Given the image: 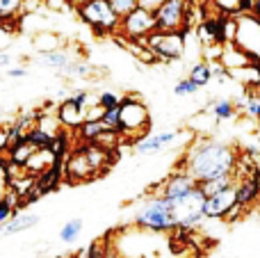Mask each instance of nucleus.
<instances>
[{"instance_id":"f257e3e1","label":"nucleus","mask_w":260,"mask_h":258,"mask_svg":"<svg viewBox=\"0 0 260 258\" xmlns=\"http://www.w3.org/2000/svg\"><path fill=\"white\" fill-rule=\"evenodd\" d=\"M235 163H238V153L231 144L217 140H199L197 144L189 146L185 155V172L197 183H206L233 174Z\"/></svg>"},{"instance_id":"f03ea898","label":"nucleus","mask_w":260,"mask_h":258,"mask_svg":"<svg viewBox=\"0 0 260 258\" xmlns=\"http://www.w3.org/2000/svg\"><path fill=\"white\" fill-rule=\"evenodd\" d=\"M151 128V112L148 105L139 96H126L119 103V126L117 133L121 140H142Z\"/></svg>"},{"instance_id":"7ed1b4c3","label":"nucleus","mask_w":260,"mask_h":258,"mask_svg":"<svg viewBox=\"0 0 260 258\" xmlns=\"http://www.w3.org/2000/svg\"><path fill=\"white\" fill-rule=\"evenodd\" d=\"M135 224L139 229H144V231H153V233H167L176 229L169 204L160 195L139 204L137 213H135Z\"/></svg>"},{"instance_id":"20e7f679","label":"nucleus","mask_w":260,"mask_h":258,"mask_svg":"<svg viewBox=\"0 0 260 258\" xmlns=\"http://www.w3.org/2000/svg\"><path fill=\"white\" fill-rule=\"evenodd\" d=\"M76 12L96 35H117L121 18L110 7V0H85L76 5Z\"/></svg>"},{"instance_id":"39448f33","label":"nucleus","mask_w":260,"mask_h":258,"mask_svg":"<svg viewBox=\"0 0 260 258\" xmlns=\"http://www.w3.org/2000/svg\"><path fill=\"white\" fill-rule=\"evenodd\" d=\"M137 44H142L148 53H153V57L162 59V62H176V59L185 57V32L155 30Z\"/></svg>"},{"instance_id":"423d86ee","label":"nucleus","mask_w":260,"mask_h":258,"mask_svg":"<svg viewBox=\"0 0 260 258\" xmlns=\"http://www.w3.org/2000/svg\"><path fill=\"white\" fill-rule=\"evenodd\" d=\"M203 201H206V195L201 192V187H194L189 195L180 197L178 201L169 204L171 215H174L176 229H183V231H189V229H197L199 224L203 222Z\"/></svg>"},{"instance_id":"0eeeda50","label":"nucleus","mask_w":260,"mask_h":258,"mask_svg":"<svg viewBox=\"0 0 260 258\" xmlns=\"http://www.w3.org/2000/svg\"><path fill=\"white\" fill-rule=\"evenodd\" d=\"M189 12H192V0H162L155 7V23L157 30L165 32H185L189 30Z\"/></svg>"},{"instance_id":"6e6552de","label":"nucleus","mask_w":260,"mask_h":258,"mask_svg":"<svg viewBox=\"0 0 260 258\" xmlns=\"http://www.w3.org/2000/svg\"><path fill=\"white\" fill-rule=\"evenodd\" d=\"M233 44L251 57V62H260V18L253 14H238L235 16V37Z\"/></svg>"},{"instance_id":"1a4fd4ad","label":"nucleus","mask_w":260,"mask_h":258,"mask_svg":"<svg viewBox=\"0 0 260 258\" xmlns=\"http://www.w3.org/2000/svg\"><path fill=\"white\" fill-rule=\"evenodd\" d=\"M157 30V23H155V14L151 9H144V7H137L123 16L119 21V30L117 35L121 39H128V41H142L144 37H148L151 32Z\"/></svg>"},{"instance_id":"9d476101","label":"nucleus","mask_w":260,"mask_h":258,"mask_svg":"<svg viewBox=\"0 0 260 258\" xmlns=\"http://www.w3.org/2000/svg\"><path fill=\"white\" fill-rule=\"evenodd\" d=\"M235 204H238L235 185H229L226 190L206 197V201H203V217L206 219H224L226 213H229Z\"/></svg>"},{"instance_id":"9b49d317","label":"nucleus","mask_w":260,"mask_h":258,"mask_svg":"<svg viewBox=\"0 0 260 258\" xmlns=\"http://www.w3.org/2000/svg\"><path fill=\"white\" fill-rule=\"evenodd\" d=\"M183 135L180 131H160V133H146L142 140L135 142V153L137 155H157L171 146L178 137Z\"/></svg>"},{"instance_id":"f8f14e48","label":"nucleus","mask_w":260,"mask_h":258,"mask_svg":"<svg viewBox=\"0 0 260 258\" xmlns=\"http://www.w3.org/2000/svg\"><path fill=\"white\" fill-rule=\"evenodd\" d=\"M199 183L194 181L192 176H189L185 169H180V172H176V174H171L169 178H167L165 183H162V187H160V197L167 201V204H174V201H178L180 197H185V195H189V192L197 187Z\"/></svg>"},{"instance_id":"ddd939ff","label":"nucleus","mask_w":260,"mask_h":258,"mask_svg":"<svg viewBox=\"0 0 260 258\" xmlns=\"http://www.w3.org/2000/svg\"><path fill=\"white\" fill-rule=\"evenodd\" d=\"M64 176H67L69 183H87V181H91V178H96V172L89 165V160H87L82 146L69 155L67 167H64Z\"/></svg>"},{"instance_id":"4468645a","label":"nucleus","mask_w":260,"mask_h":258,"mask_svg":"<svg viewBox=\"0 0 260 258\" xmlns=\"http://www.w3.org/2000/svg\"><path fill=\"white\" fill-rule=\"evenodd\" d=\"M55 119H57V123L64 128H80L82 123H85V108H80V105H76L73 101L64 99L62 103L57 105V110H55Z\"/></svg>"},{"instance_id":"2eb2a0df","label":"nucleus","mask_w":260,"mask_h":258,"mask_svg":"<svg viewBox=\"0 0 260 258\" xmlns=\"http://www.w3.org/2000/svg\"><path fill=\"white\" fill-rule=\"evenodd\" d=\"M39 224V217L35 213H27V210H18V213L12 215L9 222H5L0 227V238H9V236H16V233H25L30 229H35Z\"/></svg>"},{"instance_id":"dca6fc26","label":"nucleus","mask_w":260,"mask_h":258,"mask_svg":"<svg viewBox=\"0 0 260 258\" xmlns=\"http://www.w3.org/2000/svg\"><path fill=\"white\" fill-rule=\"evenodd\" d=\"M57 163H59V160L55 158L50 149H37L35 153L30 155V160L23 165V172H25L27 176H35L37 178V176H41V174H46L48 169H53Z\"/></svg>"},{"instance_id":"f3484780","label":"nucleus","mask_w":260,"mask_h":258,"mask_svg":"<svg viewBox=\"0 0 260 258\" xmlns=\"http://www.w3.org/2000/svg\"><path fill=\"white\" fill-rule=\"evenodd\" d=\"M71 59H73V55L62 46V48L50 50V53H39L35 62L39 64V67L50 69V71H55V73H62L64 69L69 67V62H71Z\"/></svg>"},{"instance_id":"a211bd4d","label":"nucleus","mask_w":260,"mask_h":258,"mask_svg":"<svg viewBox=\"0 0 260 258\" xmlns=\"http://www.w3.org/2000/svg\"><path fill=\"white\" fill-rule=\"evenodd\" d=\"M235 195H238V204L242 206V208L251 206L253 201L258 199V195H260V183H258L256 174H251V176H244V178H240V181H235Z\"/></svg>"},{"instance_id":"6ab92c4d","label":"nucleus","mask_w":260,"mask_h":258,"mask_svg":"<svg viewBox=\"0 0 260 258\" xmlns=\"http://www.w3.org/2000/svg\"><path fill=\"white\" fill-rule=\"evenodd\" d=\"M219 62L224 64V67L229 69V71H235V69L249 67V64H251V57H249V55H244L235 44H226V46H224V50H221Z\"/></svg>"},{"instance_id":"aec40b11","label":"nucleus","mask_w":260,"mask_h":258,"mask_svg":"<svg viewBox=\"0 0 260 258\" xmlns=\"http://www.w3.org/2000/svg\"><path fill=\"white\" fill-rule=\"evenodd\" d=\"M18 204H21V197H18L12 187H7V190L3 192V197H0V227H3L5 222H9L14 213L21 210Z\"/></svg>"},{"instance_id":"412c9836","label":"nucleus","mask_w":260,"mask_h":258,"mask_svg":"<svg viewBox=\"0 0 260 258\" xmlns=\"http://www.w3.org/2000/svg\"><path fill=\"white\" fill-rule=\"evenodd\" d=\"M235 114H238L235 101H231V99H217V101H212L210 117L215 119L217 123H221V121H231V119H235Z\"/></svg>"},{"instance_id":"4be33fe9","label":"nucleus","mask_w":260,"mask_h":258,"mask_svg":"<svg viewBox=\"0 0 260 258\" xmlns=\"http://www.w3.org/2000/svg\"><path fill=\"white\" fill-rule=\"evenodd\" d=\"M187 78L199 87V89H201V87H206V85H210V82H212V69H210V62H208V59H201V62H197L192 69H189Z\"/></svg>"},{"instance_id":"5701e85b","label":"nucleus","mask_w":260,"mask_h":258,"mask_svg":"<svg viewBox=\"0 0 260 258\" xmlns=\"http://www.w3.org/2000/svg\"><path fill=\"white\" fill-rule=\"evenodd\" d=\"M23 0H0V27H7L9 21H16L21 16Z\"/></svg>"},{"instance_id":"b1692460","label":"nucleus","mask_w":260,"mask_h":258,"mask_svg":"<svg viewBox=\"0 0 260 258\" xmlns=\"http://www.w3.org/2000/svg\"><path fill=\"white\" fill-rule=\"evenodd\" d=\"M212 14L219 16H238L244 12V0H210Z\"/></svg>"},{"instance_id":"393cba45","label":"nucleus","mask_w":260,"mask_h":258,"mask_svg":"<svg viewBox=\"0 0 260 258\" xmlns=\"http://www.w3.org/2000/svg\"><path fill=\"white\" fill-rule=\"evenodd\" d=\"M37 151V146L35 144H30L27 140H23L21 144H16V146H9V163H14V165H18V167H23V165L30 160V155Z\"/></svg>"},{"instance_id":"a878e982","label":"nucleus","mask_w":260,"mask_h":258,"mask_svg":"<svg viewBox=\"0 0 260 258\" xmlns=\"http://www.w3.org/2000/svg\"><path fill=\"white\" fill-rule=\"evenodd\" d=\"M32 44H35V48L39 50V53H50V50L62 48L64 41H62V37L53 35V32H41V35L35 37V41H32Z\"/></svg>"},{"instance_id":"bb28decb","label":"nucleus","mask_w":260,"mask_h":258,"mask_svg":"<svg viewBox=\"0 0 260 258\" xmlns=\"http://www.w3.org/2000/svg\"><path fill=\"white\" fill-rule=\"evenodd\" d=\"M229 185H235V176H233V174H229V176H219V178H212V181H206V183H199V187H201V192L206 197L226 190Z\"/></svg>"},{"instance_id":"cd10ccee","label":"nucleus","mask_w":260,"mask_h":258,"mask_svg":"<svg viewBox=\"0 0 260 258\" xmlns=\"http://www.w3.org/2000/svg\"><path fill=\"white\" fill-rule=\"evenodd\" d=\"M82 227H85V224H82L80 217L69 219V222L59 229V240L62 242H76L78 238H80V233H82Z\"/></svg>"},{"instance_id":"c85d7f7f","label":"nucleus","mask_w":260,"mask_h":258,"mask_svg":"<svg viewBox=\"0 0 260 258\" xmlns=\"http://www.w3.org/2000/svg\"><path fill=\"white\" fill-rule=\"evenodd\" d=\"M103 131H105L103 121H85L80 128H78V133H80V140H82V142H94Z\"/></svg>"},{"instance_id":"c756f323","label":"nucleus","mask_w":260,"mask_h":258,"mask_svg":"<svg viewBox=\"0 0 260 258\" xmlns=\"http://www.w3.org/2000/svg\"><path fill=\"white\" fill-rule=\"evenodd\" d=\"M119 140H121V135H119L117 131H110V128H105V131L94 140V144L101 146L103 151H112L114 146L119 144Z\"/></svg>"},{"instance_id":"7c9ffc66","label":"nucleus","mask_w":260,"mask_h":258,"mask_svg":"<svg viewBox=\"0 0 260 258\" xmlns=\"http://www.w3.org/2000/svg\"><path fill=\"white\" fill-rule=\"evenodd\" d=\"M110 7L114 9V14H117L119 18L128 16L133 9L139 7V0H110Z\"/></svg>"},{"instance_id":"2f4dec72","label":"nucleus","mask_w":260,"mask_h":258,"mask_svg":"<svg viewBox=\"0 0 260 258\" xmlns=\"http://www.w3.org/2000/svg\"><path fill=\"white\" fill-rule=\"evenodd\" d=\"M197 91H199V87L194 85L189 78H180V80L174 85V94L178 96V99H185V96H194Z\"/></svg>"},{"instance_id":"473e14b6","label":"nucleus","mask_w":260,"mask_h":258,"mask_svg":"<svg viewBox=\"0 0 260 258\" xmlns=\"http://www.w3.org/2000/svg\"><path fill=\"white\" fill-rule=\"evenodd\" d=\"M96 103H99L103 110H108V108H117V105L121 103V96L114 94V91H101L99 99H96Z\"/></svg>"},{"instance_id":"72a5a7b5","label":"nucleus","mask_w":260,"mask_h":258,"mask_svg":"<svg viewBox=\"0 0 260 258\" xmlns=\"http://www.w3.org/2000/svg\"><path fill=\"white\" fill-rule=\"evenodd\" d=\"M101 121H103L105 128H110V131H117V126H119V105H117V108H108V110H105Z\"/></svg>"},{"instance_id":"f704fd0d","label":"nucleus","mask_w":260,"mask_h":258,"mask_svg":"<svg viewBox=\"0 0 260 258\" xmlns=\"http://www.w3.org/2000/svg\"><path fill=\"white\" fill-rule=\"evenodd\" d=\"M69 101H73V103L80 105V108H87V105L91 103V94L87 89H73L71 94H69Z\"/></svg>"},{"instance_id":"c9c22d12","label":"nucleus","mask_w":260,"mask_h":258,"mask_svg":"<svg viewBox=\"0 0 260 258\" xmlns=\"http://www.w3.org/2000/svg\"><path fill=\"white\" fill-rule=\"evenodd\" d=\"M5 76H7V78H14V80H18V78L27 76V69H25V67H9V69H5Z\"/></svg>"},{"instance_id":"e433bc0d","label":"nucleus","mask_w":260,"mask_h":258,"mask_svg":"<svg viewBox=\"0 0 260 258\" xmlns=\"http://www.w3.org/2000/svg\"><path fill=\"white\" fill-rule=\"evenodd\" d=\"M39 5H41V0H23L21 14H32V12H37V9H39Z\"/></svg>"},{"instance_id":"4c0bfd02","label":"nucleus","mask_w":260,"mask_h":258,"mask_svg":"<svg viewBox=\"0 0 260 258\" xmlns=\"http://www.w3.org/2000/svg\"><path fill=\"white\" fill-rule=\"evenodd\" d=\"M12 62H14L12 53H9V50H0V69H9Z\"/></svg>"},{"instance_id":"58836bf2","label":"nucleus","mask_w":260,"mask_h":258,"mask_svg":"<svg viewBox=\"0 0 260 258\" xmlns=\"http://www.w3.org/2000/svg\"><path fill=\"white\" fill-rule=\"evenodd\" d=\"M46 5H48L50 9H59V12H64V9L69 7V0H46Z\"/></svg>"},{"instance_id":"ea45409f","label":"nucleus","mask_w":260,"mask_h":258,"mask_svg":"<svg viewBox=\"0 0 260 258\" xmlns=\"http://www.w3.org/2000/svg\"><path fill=\"white\" fill-rule=\"evenodd\" d=\"M162 0H139V7H144V9H151V12H155V7L160 5Z\"/></svg>"},{"instance_id":"a19ab883","label":"nucleus","mask_w":260,"mask_h":258,"mask_svg":"<svg viewBox=\"0 0 260 258\" xmlns=\"http://www.w3.org/2000/svg\"><path fill=\"white\" fill-rule=\"evenodd\" d=\"M103 258H121V256H119V254H117V251L108 249V251H105V256H103Z\"/></svg>"},{"instance_id":"79ce46f5","label":"nucleus","mask_w":260,"mask_h":258,"mask_svg":"<svg viewBox=\"0 0 260 258\" xmlns=\"http://www.w3.org/2000/svg\"><path fill=\"white\" fill-rule=\"evenodd\" d=\"M69 3H76V5H80V3H85V0H69Z\"/></svg>"},{"instance_id":"37998d69","label":"nucleus","mask_w":260,"mask_h":258,"mask_svg":"<svg viewBox=\"0 0 260 258\" xmlns=\"http://www.w3.org/2000/svg\"><path fill=\"white\" fill-rule=\"evenodd\" d=\"M258 146H260V135H258Z\"/></svg>"}]
</instances>
